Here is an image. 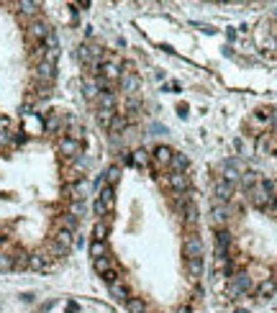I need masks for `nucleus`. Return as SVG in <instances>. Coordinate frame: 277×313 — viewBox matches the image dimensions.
<instances>
[{"instance_id":"nucleus-8","label":"nucleus","mask_w":277,"mask_h":313,"mask_svg":"<svg viewBox=\"0 0 277 313\" xmlns=\"http://www.w3.org/2000/svg\"><path fill=\"white\" fill-rule=\"evenodd\" d=\"M59 154L64 156V160H80V154H83V144L80 141H74L69 136H62L59 139Z\"/></svg>"},{"instance_id":"nucleus-46","label":"nucleus","mask_w":277,"mask_h":313,"mask_svg":"<svg viewBox=\"0 0 277 313\" xmlns=\"http://www.w3.org/2000/svg\"><path fill=\"white\" fill-rule=\"evenodd\" d=\"M274 18H277V13H274Z\"/></svg>"},{"instance_id":"nucleus-35","label":"nucleus","mask_w":277,"mask_h":313,"mask_svg":"<svg viewBox=\"0 0 277 313\" xmlns=\"http://www.w3.org/2000/svg\"><path fill=\"white\" fill-rule=\"evenodd\" d=\"M126 310H129V313H146L144 298H129V300H126Z\"/></svg>"},{"instance_id":"nucleus-37","label":"nucleus","mask_w":277,"mask_h":313,"mask_svg":"<svg viewBox=\"0 0 277 313\" xmlns=\"http://www.w3.org/2000/svg\"><path fill=\"white\" fill-rule=\"evenodd\" d=\"M13 269H28V254L26 252H16L13 254Z\"/></svg>"},{"instance_id":"nucleus-17","label":"nucleus","mask_w":277,"mask_h":313,"mask_svg":"<svg viewBox=\"0 0 277 313\" xmlns=\"http://www.w3.org/2000/svg\"><path fill=\"white\" fill-rule=\"evenodd\" d=\"M98 95H100V90H98L95 80H93V77H85V80H83V98H85L88 103H95Z\"/></svg>"},{"instance_id":"nucleus-22","label":"nucleus","mask_w":277,"mask_h":313,"mask_svg":"<svg viewBox=\"0 0 277 313\" xmlns=\"http://www.w3.org/2000/svg\"><path fill=\"white\" fill-rule=\"evenodd\" d=\"M259 180H262V177H259V172H254V170H244V172H242V180H239V187L247 192V190H252Z\"/></svg>"},{"instance_id":"nucleus-15","label":"nucleus","mask_w":277,"mask_h":313,"mask_svg":"<svg viewBox=\"0 0 277 313\" xmlns=\"http://www.w3.org/2000/svg\"><path fill=\"white\" fill-rule=\"evenodd\" d=\"M211 218H213V226H216V228H223L226 221H228V208H226L223 203H213V208H211Z\"/></svg>"},{"instance_id":"nucleus-41","label":"nucleus","mask_w":277,"mask_h":313,"mask_svg":"<svg viewBox=\"0 0 277 313\" xmlns=\"http://www.w3.org/2000/svg\"><path fill=\"white\" fill-rule=\"evenodd\" d=\"M93 211H95V216H98V221H103V218L108 216V208H105V206H103V203H100L98 198H95V203H93Z\"/></svg>"},{"instance_id":"nucleus-18","label":"nucleus","mask_w":277,"mask_h":313,"mask_svg":"<svg viewBox=\"0 0 277 313\" xmlns=\"http://www.w3.org/2000/svg\"><path fill=\"white\" fill-rule=\"evenodd\" d=\"M141 110V100H139V95H126L124 98V115L131 121V115H136Z\"/></svg>"},{"instance_id":"nucleus-12","label":"nucleus","mask_w":277,"mask_h":313,"mask_svg":"<svg viewBox=\"0 0 277 313\" xmlns=\"http://www.w3.org/2000/svg\"><path fill=\"white\" fill-rule=\"evenodd\" d=\"M231 252V233L226 228H216V257H228Z\"/></svg>"},{"instance_id":"nucleus-5","label":"nucleus","mask_w":277,"mask_h":313,"mask_svg":"<svg viewBox=\"0 0 277 313\" xmlns=\"http://www.w3.org/2000/svg\"><path fill=\"white\" fill-rule=\"evenodd\" d=\"M252 290V280L247 272H233L228 278V295H244Z\"/></svg>"},{"instance_id":"nucleus-32","label":"nucleus","mask_w":277,"mask_h":313,"mask_svg":"<svg viewBox=\"0 0 277 313\" xmlns=\"http://www.w3.org/2000/svg\"><path fill=\"white\" fill-rule=\"evenodd\" d=\"M131 162H134L136 167H146V165L151 162V154H149L146 149H136V151H131Z\"/></svg>"},{"instance_id":"nucleus-20","label":"nucleus","mask_w":277,"mask_h":313,"mask_svg":"<svg viewBox=\"0 0 277 313\" xmlns=\"http://www.w3.org/2000/svg\"><path fill=\"white\" fill-rule=\"evenodd\" d=\"M95 103H98V108H103V110H115V105H118V95H115V90H110V93H100Z\"/></svg>"},{"instance_id":"nucleus-44","label":"nucleus","mask_w":277,"mask_h":313,"mask_svg":"<svg viewBox=\"0 0 277 313\" xmlns=\"http://www.w3.org/2000/svg\"><path fill=\"white\" fill-rule=\"evenodd\" d=\"M67 313H77V305H74V303H69V305H67Z\"/></svg>"},{"instance_id":"nucleus-4","label":"nucleus","mask_w":277,"mask_h":313,"mask_svg":"<svg viewBox=\"0 0 277 313\" xmlns=\"http://www.w3.org/2000/svg\"><path fill=\"white\" fill-rule=\"evenodd\" d=\"M218 172H221V180H226V182H231V185H239L244 170H242L239 160H226V162L218 165Z\"/></svg>"},{"instance_id":"nucleus-21","label":"nucleus","mask_w":277,"mask_h":313,"mask_svg":"<svg viewBox=\"0 0 277 313\" xmlns=\"http://www.w3.org/2000/svg\"><path fill=\"white\" fill-rule=\"evenodd\" d=\"M98 201L108 208V213L113 211V206H115V190L110 187V185H105V187H100V192H98Z\"/></svg>"},{"instance_id":"nucleus-1","label":"nucleus","mask_w":277,"mask_h":313,"mask_svg":"<svg viewBox=\"0 0 277 313\" xmlns=\"http://www.w3.org/2000/svg\"><path fill=\"white\" fill-rule=\"evenodd\" d=\"M160 182H162L165 187L175 190L177 195L190 192V180H187V175H185V172H165V175H160Z\"/></svg>"},{"instance_id":"nucleus-45","label":"nucleus","mask_w":277,"mask_h":313,"mask_svg":"<svg viewBox=\"0 0 277 313\" xmlns=\"http://www.w3.org/2000/svg\"><path fill=\"white\" fill-rule=\"evenodd\" d=\"M180 313H192V310L190 308H180Z\"/></svg>"},{"instance_id":"nucleus-29","label":"nucleus","mask_w":277,"mask_h":313,"mask_svg":"<svg viewBox=\"0 0 277 313\" xmlns=\"http://www.w3.org/2000/svg\"><path fill=\"white\" fill-rule=\"evenodd\" d=\"M47 254H49V259H64V257L69 254V249H67V247H62V244H57V242H49Z\"/></svg>"},{"instance_id":"nucleus-9","label":"nucleus","mask_w":277,"mask_h":313,"mask_svg":"<svg viewBox=\"0 0 277 313\" xmlns=\"http://www.w3.org/2000/svg\"><path fill=\"white\" fill-rule=\"evenodd\" d=\"M172 156H175V151H172L167 144H160V146L154 149V154H151V165H154L156 170H165V167L172 165Z\"/></svg>"},{"instance_id":"nucleus-40","label":"nucleus","mask_w":277,"mask_h":313,"mask_svg":"<svg viewBox=\"0 0 277 313\" xmlns=\"http://www.w3.org/2000/svg\"><path fill=\"white\" fill-rule=\"evenodd\" d=\"M44 49H59V38H57V33H54V31L44 38Z\"/></svg>"},{"instance_id":"nucleus-13","label":"nucleus","mask_w":277,"mask_h":313,"mask_svg":"<svg viewBox=\"0 0 277 313\" xmlns=\"http://www.w3.org/2000/svg\"><path fill=\"white\" fill-rule=\"evenodd\" d=\"M274 293H277V280H272V278H264V280L257 285V290H254V295H257L259 300H269Z\"/></svg>"},{"instance_id":"nucleus-28","label":"nucleus","mask_w":277,"mask_h":313,"mask_svg":"<svg viewBox=\"0 0 277 313\" xmlns=\"http://www.w3.org/2000/svg\"><path fill=\"white\" fill-rule=\"evenodd\" d=\"M108 231H110V226H108L105 218L103 221H95V226H93V242H105Z\"/></svg>"},{"instance_id":"nucleus-30","label":"nucleus","mask_w":277,"mask_h":313,"mask_svg":"<svg viewBox=\"0 0 277 313\" xmlns=\"http://www.w3.org/2000/svg\"><path fill=\"white\" fill-rule=\"evenodd\" d=\"M93 267H95L98 275H108V272H110L115 264H113V259H110V257H100V259H93Z\"/></svg>"},{"instance_id":"nucleus-31","label":"nucleus","mask_w":277,"mask_h":313,"mask_svg":"<svg viewBox=\"0 0 277 313\" xmlns=\"http://www.w3.org/2000/svg\"><path fill=\"white\" fill-rule=\"evenodd\" d=\"M95 119H98V124H100L103 129H110V124H113V119H115V110H103V108H98V110H95Z\"/></svg>"},{"instance_id":"nucleus-36","label":"nucleus","mask_w":277,"mask_h":313,"mask_svg":"<svg viewBox=\"0 0 277 313\" xmlns=\"http://www.w3.org/2000/svg\"><path fill=\"white\" fill-rule=\"evenodd\" d=\"M118 177H121V167H118V165H110V167L105 170V175H103V180H105L110 187L118 182Z\"/></svg>"},{"instance_id":"nucleus-19","label":"nucleus","mask_w":277,"mask_h":313,"mask_svg":"<svg viewBox=\"0 0 277 313\" xmlns=\"http://www.w3.org/2000/svg\"><path fill=\"white\" fill-rule=\"evenodd\" d=\"M62 126H64V121L59 119V113H47V119H44V129H47V134H59L62 131Z\"/></svg>"},{"instance_id":"nucleus-23","label":"nucleus","mask_w":277,"mask_h":313,"mask_svg":"<svg viewBox=\"0 0 277 313\" xmlns=\"http://www.w3.org/2000/svg\"><path fill=\"white\" fill-rule=\"evenodd\" d=\"M129 129V119H126V115L124 113H115V119H113V124H110V136H121L124 131Z\"/></svg>"},{"instance_id":"nucleus-6","label":"nucleus","mask_w":277,"mask_h":313,"mask_svg":"<svg viewBox=\"0 0 277 313\" xmlns=\"http://www.w3.org/2000/svg\"><path fill=\"white\" fill-rule=\"evenodd\" d=\"M33 80H36V83L54 85V80H57V64H52V62H38V64L33 67Z\"/></svg>"},{"instance_id":"nucleus-14","label":"nucleus","mask_w":277,"mask_h":313,"mask_svg":"<svg viewBox=\"0 0 277 313\" xmlns=\"http://www.w3.org/2000/svg\"><path fill=\"white\" fill-rule=\"evenodd\" d=\"M28 269H33V272H47V269H49V254H47V252L28 254Z\"/></svg>"},{"instance_id":"nucleus-24","label":"nucleus","mask_w":277,"mask_h":313,"mask_svg":"<svg viewBox=\"0 0 277 313\" xmlns=\"http://www.w3.org/2000/svg\"><path fill=\"white\" fill-rule=\"evenodd\" d=\"M52 242H57V244H62V247L72 249V244H74V233H72V231H64V228H57Z\"/></svg>"},{"instance_id":"nucleus-7","label":"nucleus","mask_w":277,"mask_h":313,"mask_svg":"<svg viewBox=\"0 0 277 313\" xmlns=\"http://www.w3.org/2000/svg\"><path fill=\"white\" fill-rule=\"evenodd\" d=\"M233 190H236V185H231V182H226V180H221V177H216L213 180V203H228L231 198H233Z\"/></svg>"},{"instance_id":"nucleus-39","label":"nucleus","mask_w":277,"mask_h":313,"mask_svg":"<svg viewBox=\"0 0 277 313\" xmlns=\"http://www.w3.org/2000/svg\"><path fill=\"white\" fill-rule=\"evenodd\" d=\"M67 213H72L74 218H83V216H85V203H83V201H72Z\"/></svg>"},{"instance_id":"nucleus-38","label":"nucleus","mask_w":277,"mask_h":313,"mask_svg":"<svg viewBox=\"0 0 277 313\" xmlns=\"http://www.w3.org/2000/svg\"><path fill=\"white\" fill-rule=\"evenodd\" d=\"M0 272H13V254L0 252Z\"/></svg>"},{"instance_id":"nucleus-10","label":"nucleus","mask_w":277,"mask_h":313,"mask_svg":"<svg viewBox=\"0 0 277 313\" xmlns=\"http://www.w3.org/2000/svg\"><path fill=\"white\" fill-rule=\"evenodd\" d=\"M182 223H185V231H197V206L192 201H187L182 206Z\"/></svg>"},{"instance_id":"nucleus-34","label":"nucleus","mask_w":277,"mask_h":313,"mask_svg":"<svg viewBox=\"0 0 277 313\" xmlns=\"http://www.w3.org/2000/svg\"><path fill=\"white\" fill-rule=\"evenodd\" d=\"M90 257H93V259L108 257V244H105V242H90Z\"/></svg>"},{"instance_id":"nucleus-43","label":"nucleus","mask_w":277,"mask_h":313,"mask_svg":"<svg viewBox=\"0 0 277 313\" xmlns=\"http://www.w3.org/2000/svg\"><path fill=\"white\" fill-rule=\"evenodd\" d=\"M103 280H105L108 285H113V283H118V272H115V269H110V272H108V275H103Z\"/></svg>"},{"instance_id":"nucleus-25","label":"nucleus","mask_w":277,"mask_h":313,"mask_svg":"<svg viewBox=\"0 0 277 313\" xmlns=\"http://www.w3.org/2000/svg\"><path fill=\"white\" fill-rule=\"evenodd\" d=\"M110 288V295L115 298V300H121V303H126L129 298H131V293H129V288L121 283V280H118V283H113V285H108Z\"/></svg>"},{"instance_id":"nucleus-11","label":"nucleus","mask_w":277,"mask_h":313,"mask_svg":"<svg viewBox=\"0 0 277 313\" xmlns=\"http://www.w3.org/2000/svg\"><path fill=\"white\" fill-rule=\"evenodd\" d=\"M139 85H141L139 74H121V80H118V90L124 93V98H126V95H136Z\"/></svg>"},{"instance_id":"nucleus-2","label":"nucleus","mask_w":277,"mask_h":313,"mask_svg":"<svg viewBox=\"0 0 277 313\" xmlns=\"http://www.w3.org/2000/svg\"><path fill=\"white\" fill-rule=\"evenodd\" d=\"M203 254V242L197 237V231H185L182 237V257L185 259H195Z\"/></svg>"},{"instance_id":"nucleus-42","label":"nucleus","mask_w":277,"mask_h":313,"mask_svg":"<svg viewBox=\"0 0 277 313\" xmlns=\"http://www.w3.org/2000/svg\"><path fill=\"white\" fill-rule=\"evenodd\" d=\"M13 141V134L11 131H0V146H8Z\"/></svg>"},{"instance_id":"nucleus-27","label":"nucleus","mask_w":277,"mask_h":313,"mask_svg":"<svg viewBox=\"0 0 277 313\" xmlns=\"http://www.w3.org/2000/svg\"><path fill=\"white\" fill-rule=\"evenodd\" d=\"M57 228H64V231H72V233H74L77 218H74L72 213H59V216H57Z\"/></svg>"},{"instance_id":"nucleus-16","label":"nucleus","mask_w":277,"mask_h":313,"mask_svg":"<svg viewBox=\"0 0 277 313\" xmlns=\"http://www.w3.org/2000/svg\"><path fill=\"white\" fill-rule=\"evenodd\" d=\"M185 272H187V278H190V280L201 278V275H203V257H195V259H185Z\"/></svg>"},{"instance_id":"nucleus-3","label":"nucleus","mask_w":277,"mask_h":313,"mask_svg":"<svg viewBox=\"0 0 277 313\" xmlns=\"http://www.w3.org/2000/svg\"><path fill=\"white\" fill-rule=\"evenodd\" d=\"M26 33H28V38H31L33 44H44V38L52 33V26L44 18H33V21H28Z\"/></svg>"},{"instance_id":"nucleus-26","label":"nucleus","mask_w":277,"mask_h":313,"mask_svg":"<svg viewBox=\"0 0 277 313\" xmlns=\"http://www.w3.org/2000/svg\"><path fill=\"white\" fill-rule=\"evenodd\" d=\"M16 8H21V13L33 21V18H38V8H42V6H38V3H31V0H21V3H16Z\"/></svg>"},{"instance_id":"nucleus-33","label":"nucleus","mask_w":277,"mask_h":313,"mask_svg":"<svg viewBox=\"0 0 277 313\" xmlns=\"http://www.w3.org/2000/svg\"><path fill=\"white\" fill-rule=\"evenodd\" d=\"M172 172H185L187 167H190V160H187V156L185 154H180V151H175V156H172Z\"/></svg>"}]
</instances>
